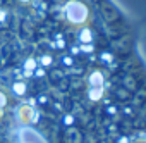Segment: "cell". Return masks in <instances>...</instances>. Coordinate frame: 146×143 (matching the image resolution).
<instances>
[{"label": "cell", "mask_w": 146, "mask_h": 143, "mask_svg": "<svg viewBox=\"0 0 146 143\" xmlns=\"http://www.w3.org/2000/svg\"><path fill=\"white\" fill-rule=\"evenodd\" d=\"M120 143H146V134H137V136H132V138H127Z\"/></svg>", "instance_id": "1"}]
</instances>
